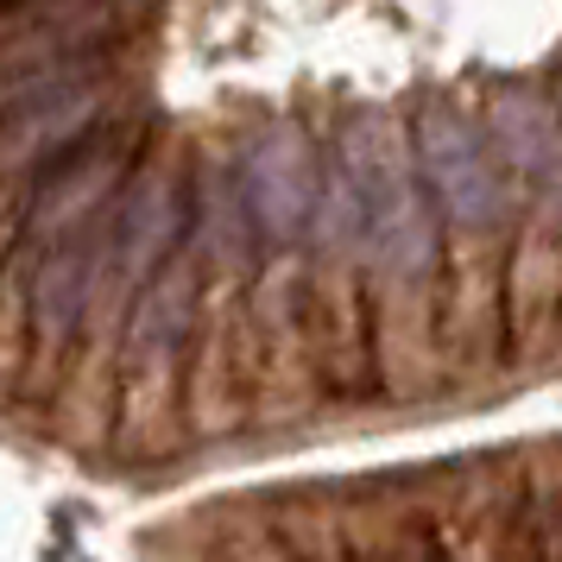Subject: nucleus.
<instances>
[{"label":"nucleus","mask_w":562,"mask_h":562,"mask_svg":"<svg viewBox=\"0 0 562 562\" xmlns=\"http://www.w3.org/2000/svg\"><path fill=\"white\" fill-rule=\"evenodd\" d=\"M203 304V259L183 247L158 272L127 316L121 341V411H114V456L127 461H171L190 442L183 430V367Z\"/></svg>","instance_id":"obj_1"},{"label":"nucleus","mask_w":562,"mask_h":562,"mask_svg":"<svg viewBox=\"0 0 562 562\" xmlns=\"http://www.w3.org/2000/svg\"><path fill=\"white\" fill-rule=\"evenodd\" d=\"M411 153L417 178L430 190V209L442 234H512L525 190L512 178L493 139H486L481 102L461 95H424L411 108Z\"/></svg>","instance_id":"obj_2"},{"label":"nucleus","mask_w":562,"mask_h":562,"mask_svg":"<svg viewBox=\"0 0 562 562\" xmlns=\"http://www.w3.org/2000/svg\"><path fill=\"white\" fill-rule=\"evenodd\" d=\"M323 360L310 329V259L266 254L254 279V430L284 436L323 405Z\"/></svg>","instance_id":"obj_3"},{"label":"nucleus","mask_w":562,"mask_h":562,"mask_svg":"<svg viewBox=\"0 0 562 562\" xmlns=\"http://www.w3.org/2000/svg\"><path fill=\"white\" fill-rule=\"evenodd\" d=\"M506 254L512 234H442L436 341L449 392H481L506 373Z\"/></svg>","instance_id":"obj_4"},{"label":"nucleus","mask_w":562,"mask_h":562,"mask_svg":"<svg viewBox=\"0 0 562 562\" xmlns=\"http://www.w3.org/2000/svg\"><path fill=\"white\" fill-rule=\"evenodd\" d=\"M228 153H234V178H240V196H247V215H254L266 254H304L310 228H316V203H323L329 153H316L310 127L291 121V114H266V121L234 127Z\"/></svg>","instance_id":"obj_5"},{"label":"nucleus","mask_w":562,"mask_h":562,"mask_svg":"<svg viewBox=\"0 0 562 562\" xmlns=\"http://www.w3.org/2000/svg\"><path fill=\"white\" fill-rule=\"evenodd\" d=\"M562 355V209L525 196L506 254V360L543 373Z\"/></svg>","instance_id":"obj_6"},{"label":"nucleus","mask_w":562,"mask_h":562,"mask_svg":"<svg viewBox=\"0 0 562 562\" xmlns=\"http://www.w3.org/2000/svg\"><path fill=\"white\" fill-rule=\"evenodd\" d=\"M486 139L506 165L525 196H550L562 203V108L550 89H531V82H499L481 102Z\"/></svg>","instance_id":"obj_7"},{"label":"nucleus","mask_w":562,"mask_h":562,"mask_svg":"<svg viewBox=\"0 0 562 562\" xmlns=\"http://www.w3.org/2000/svg\"><path fill=\"white\" fill-rule=\"evenodd\" d=\"M266 512H272L284 550L297 562H360L348 531H341V499H335L329 481L279 486V493H266Z\"/></svg>","instance_id":"obj_8"},{"label":"nucleus","mask_w":562,"mask_h":562,"mask_svg":"<svg viewBox=\"0 0 562 562\" xmlns=\"http://www.w3.org/2000/svg\"><path fill=\"white\" fill-rule=\"evenodd\" d=\"M32 266L38 254L13 240V259L0 272V392H20L32 355Z\"/></svg>","instance_id":"obj_9"},{"label":"nucleus","mask_w":562,"mask_h":562,"mask_svg":"<svg viewBox=\"0 0 562 562\" xmlns=\"http://www.w3.org/2000/svg\"><path fill=\"white\" fill-rule=\"evenodd\" d=\"M203 531H209V543H215L222 562H297L284 550V537H279V525H272L266 499H228Z\"/></svg>","instance_id":"obj_10"},{"label":"nucleus","mask_w":562,"mask_h":562,"mask_svg":"<svg viewBox=\"0 0 562 562\" xmlns=\"http://www.w3.org/2000/svg\"><path fill=\"white\" fill-rule=\"evenodd\" d=\"M20 222H26V183H13V190H0V272H7V259H13V240H20Z\"/></svg>","instance_id":"obj_11"},{"label":"nucleus","mask_w":562,"mask_h":562,"mask_svg":"<svg viewBox=\"0 0 562 562\" xmlns=\"http://www.w3.org/2000/svg\"><path fill=\"white\" fill-rule=\"evenodd\" d=\"M385 562H442V557H436L430 531L417 525V531H405V537H398V543H392V550H385Z\"/></svg>","instance_id":"obj_12"},{"label":"nucleus","mask_w":562,"mask_h":562,"mask_svg":"<svg viewBox=\"0 0 562 562\" xmlns=\"http://www.w3.org/2000/svg\"><path fill=\"white\" fill-rule=\"evenodd\" d=\"M550 95H557V108H562V70H557V89H550Z\"/></svg>","instance_id":"obj_13"},{"label":"nucleus","mask_w":562,"mask_h":562,"mask_svg":"<svg viewBox=\"0 0 562 562\" xmlns=\"http://www.w3.org/2000/svg\"><path fill=\"white\" fill-rule=\"evenodd\" d=\"M557 209H562V203H557Z\"/></svg>","instance_id":"obj_14"}]
</instances>
